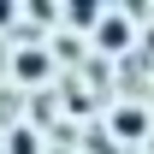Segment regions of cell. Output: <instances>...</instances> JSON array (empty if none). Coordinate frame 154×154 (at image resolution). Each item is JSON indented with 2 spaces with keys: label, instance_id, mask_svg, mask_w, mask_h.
Returning <instances> with one entry per match:
<instances>
[{
  "label": "cell",
  "instance_id": "obj_3",
  "mask_svg": "<svg viewBox=\"0 0 154 154\" xmlns=\"http://www.w3.org/2000/svg\"><path fill=\"white\" fill-rule=\"evenodd\" d=\"M65 18H71V24H95L101 12H95V6H89V0H77V6H71V12H65Z\"/></svg>",
  "mask_w": 154,
  "mask_h": 154
},
{
  "label": "cell",
  "instance_id": "obj_2",
  "mask_svg": "<svg viewBox=\"0 0 154 154\" xmlns=\"http://www.w3.org/2000/svg\"><path fill=\"white\" fill-rule=\"evenodd\" d=\"M119 131H125V136H142V113L125 107V113H119Z\"/></svg>",
  "mask_w": 154,
  "mask_h": 154
},
{
  "label": "cell",
  "instance_id": "obj_4",
  "mask_svg": "<svg viewBox=\"0 0 154 154\" xmlns=\"http://www.w3.org/2000/svg\"><path fill=\"white\" fill-rule=\"evenodd\" d=\"M18 71H24V77H42V71H48V59H42V54H24V59H18Z\"/></svg>",
  "mask_w": 154,
  "mask_h": 154
},
{
  "label": "cell",
  "instance_id": "obj_5",
  "mask_svg": "<svg viewBox=\"0 0 154 154\" xmlns=\"http://www.w3.org/2000/svg\"><path fill=\"white\" fill-rule=\"evenodd\" d=\"M6 18H12V6H6V0H0V24H6Z\"/></svg>",
  "mask_w": 154,
  "mask_h": 154
},
{
  "label": "cell",
  "instance_id": "obj_1",
  "mask_svg": "<svg viewBox=\"0 0 154 154\" xmlns=\"http://www.w3.org/2000/svg\"><path fill=\"white\" fill-rule=\"evenodd\" d=\"M101 42H107V48H125V42H131V24H125V18H107V24H101Z\"/></svg>",
  "mask_w": 154,
  "mask_h": 154
}]
</instances>
